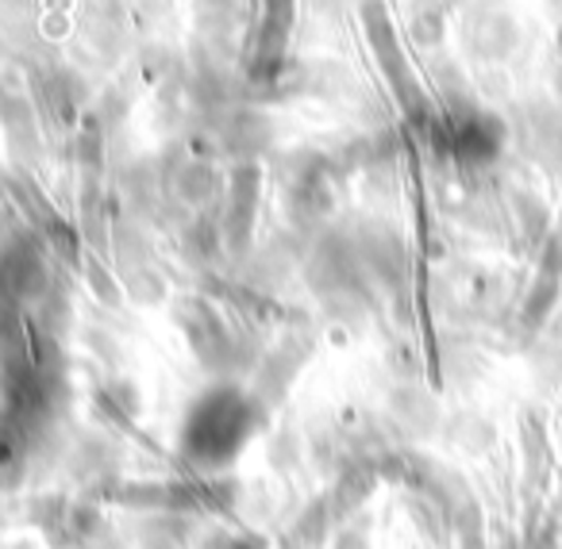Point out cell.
Masks as SVG:
<instances>
[{
	"label": "cell",
	"mask_w": 562,
	"mask_h": 549,
	"mask_svg": "<svg viewBox=\"0 0 562 549\" xmlns=\"http://www.w3.org/2000/svg\"><path fill=\"white\" fill-rule=\"evenodd\" d=\"M250 434V403L232 388H216L186 419V449L196 465H227Z\"/></svg>",
	"instance_id": "6da1fadb"
},
{
	"label": "cell",
	"mask_w": 562,
	"mask_h": 549,
	"mask_svg": "<svg viewBox=\"0 0 562 549\" xmlns=\"http://www.w3.org/2000/svg\"><path fill=\"white\" fill-rule=\"evenodd\" d=\"M216 549H250V546H243V541H220Z\"/></svg>",
	"instance_id": "7a4b0ae2"
}]
</instances>
